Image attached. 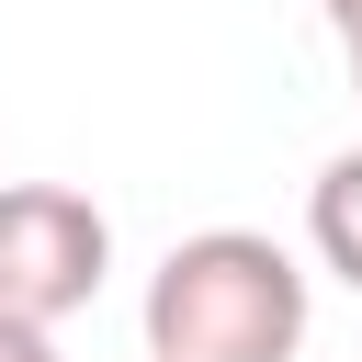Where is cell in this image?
Here are the masks:
<instances>
[{
	"label": "cell",
	"mask_w": 362,
	"mask_h": 362,
	"mask_svg": "<svg viewBox=\"0 0 362 362\" xmlns=\"http://www.w3.org/2000/svg\"><path fill=\"white\" fill-rule=\"evenodd\" d=\"M305 317V272L260 226H204L147 272V362H294Z\"/></svg>",
	"instance_id": "6da1fadb"
},
{
	"label": "cell",
	"mask_w": 362,
	"mask_h": 362,
	"mask_svg": "<svg viewBox=\"0 0 362 362\" xmlns=\"http://www.w3.org/2000/svg\"><path fill=\"white\" fill-rule=\"evenodd\" d=\"M113 272V226L90 192L68 181H0V317L11 328H57L102 294Z\"/></svg>",
	"instance_id": "7a4b0ae2"
},
{
	"label": "cell",
	"mask_w": 362,
	"mask_h": 362,
	"mask_svg": "<svg viewBox=\"0 0 362 362\" xmlns=\"http://www.w3.org/2000/svg\"><path fill=\"white\" fill-rule=\"evenodd\" d=\"M305 238H317V260L362 294V147L317 170V192H305Z\"/></svg>",
	"instance_id": "3957f363"
},
{
	"label": "cell",
	"mask_w": 362,
	"mask_h": 362,
	"mask_svg": "<svg viewBox=\"0 0 362 362\" xmlns=\"http://www.w3.org/2000/svg\"><path fill=\"white\" fill-rule=\"evenodd\" d=\"M0 362H57V328H11L0 317Z\"/></svg>",
	"instance_id": "277c9868"
},
{
	"label": "cell",
	"mask_w": 362,
	"mask_h": 362,
	"mask_svg": "<svg viewBox=\"0 0 362 362\" xmlns=\"http://www.w3.org/2000/svg\"><path fill=\"white\" fill-rule=\"evenodd\" d=\"M328 23H339V34H351V23H362V0H328Z\"/></svg>",
	"instance_id": "5b68a950"
},
{
	"label": "cell",
	"mask_w": 362,
	"mask_h": 362,
	"mask_svg": "<svg viewBox=\"0 0 362 362\" xmlns=\"http://www.w3.org/2000/svg\"><path fill=\"white\" fill-rule=\"evenodd\" d=\"M339 45H351V90H362V23H351V34H339Z\"/></svg>",
	"instance_id": "8992f818"
}]
</instances>
